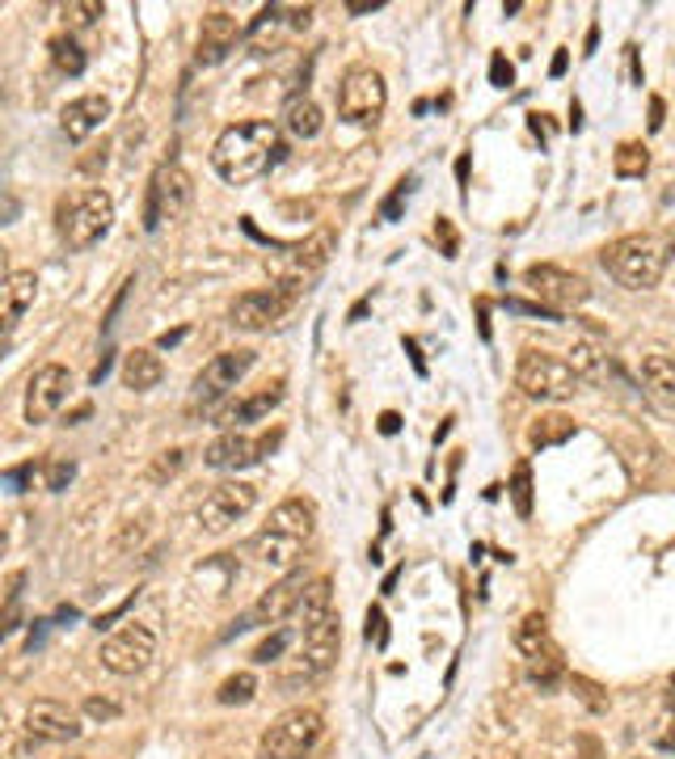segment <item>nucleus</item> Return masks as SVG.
Returning a JSON list of instances; mask_svg holds the SVG:
<instances>
[{"label": "nucleus", "instance_id": "9b49d317", "mask_svg": "<svg viewBox=\"0 0 675 759\" xmlns=\"http://www.w3.org/2000/svg\"><path fill=\"white\" fill-rule=\"evenodd\" d=\"M254 506H257V485H250V481H225L198 506V528L207 537H220L232 523H241Z\"/></svg>", "mask_w": 675, "mask_h": 759}, {"label": "nucleus", "instance_id": "c756f323", "mask_svg": "<svg viewBox=\"0 0 675 759\" xmlns=\"http://www.w3.org/2000/svg\"><path fill=\"white\" fill-rule=\"evenodd\" d=\"M575 435V418H566V413H545V418H537V426L528 431V443L532 447H557V443H566Z\"/></svg>", "mask_w": 675, "mask_h": 759}, {"label": "nucleus", "instance_id": "423d86ee", "mask_svg": "<svg viewBox=\"0 0 675 759\" xmlns=\"http://www.w3.org/2000/svg\"><path fill=\"white\" fill-rule=\"evenodd\" d=\"M322 738V713L317 709H288L279 713L266 734H262V747H257V759H309L313 747Z\"/></svg>", "mask_w": 675, "mask_h": 759}, {"label": "nucleus", "instance_id": "6e6552de", "mask_svg": "<svg viewBox=\"0 0 675 759\" xmlns=\"http://www.w3.org/2000/svg\"><path fill=\"white\" fill-rule=\"evenodd\" d=\"M186 203H191V178H186V169L173 165V160L157 165V173L148 182V198H144V228L157 232L161 224L178 220L186 212Z\"/></svg>", "mask_w": 675, "mask_h": 759}, {"label": "nucleus", "instance_id": "72a5a7b5", "mask_svg": "<svg viewBox=\"0 0 675 759\" xmlns=\"http://www.w3.org/2000/svg\"><path fill=\"white\" fill-rule=\"evenodd\" d=\"M101 13H106V4H101V0H72V4H64V26H72V31L94 26Z\"/></svg>", "mask_w": 675, "mask_h": 759}, {"label": "nucleus", "instance_id": "e433bc0d", "mask_svg": "<svg viewBox=\"0 0 675 759\" xmlns=\"http://www.w3.org/2000/svg\"><path fill=\"white\" fill-rule=\"evenodd\" d=\"M288 641H291V629H279L275 637H266V641L254 650V663H279V654H284Z\"/></svg>", "mask_w": 675, "mask_h": 759}, {"label": "nucleus", "instance_id": "aec40b11", "mask_svg": "<svg viewBox=\"0 0 675 759\" xmlns=\"http://www.w3.org/2000/svg\"><path fill=\"white\" fill-rule=\"evenodd\" d=\"M300 549H304V540H291V537H284V532H270V528H262V532L250 540L254 562L262 569H270V574H291L296 562H300Z\"/></svg>", "mask_w": 675, "mask_h": 759}, {"label": "nucleus", "instance_id": "c85d7f7f", "mask_svg": "<svg viewBox=\"0 0 675 759\" xmlns=\"http://www.w3.org/2000/svg\"><path fill=\"white\" fill-rule=\"evenodd\" d=\"M566 363H570V372L579 376V384H600V380L608 376L604 354L591 347V342H575V347H570V354H566Z\"/></svg>", "mask_w": 675, "mask_h": 759}, {"label": "nucleus", "instance_id": "9d476101", "mask_svg": "<svg viewBox=\"0 0 675 759\" xmlns=\"http://www.w3.org/2000/svg\"><path fill=\"white\" fill-rule=\"evenodd\" d=\"M523 284H528V291L541 300V309H549L553 316L566 313V309H579V304L591 300L587 279L570 275V270H562V266H549V262L528 266V270H523Z\"/></svg>", "mask_w": 675, "mask_h": 759}, {"label": "nucleus", "instance_id": "8fccbe9b", "mask_svg": "<svg viewBox=\"0 0 675 759\" xmlns=\"http://www.w3.org/2000/svg\"><path fill=\"white\" fill-rule=\"evenodd\" d=\"M367 9H381V0H354L351 13H367Z\"/></svg>", "mask_w": 675, "mask_h": 759}, {"label": "nucleus", "instance_id": "c9c22d12", "mask_svg": "<svg viewBox=\"0 0 675 759\" xmlns=\"http://www.w3.org/2000/svg\"><path fill=\"white\" fill-rule=\"evenodd\" d=\"M528 679L541 684L545 692H553L557 679H562V663H557V659H537V663H528Z\"/></svg>", "mask_w": 675, "mask_h": 759}, {"label": "nucleus", "instance_id": "4468645a", "mask_svg": "<svg viewBox=\"0 0 675 759\" xmlns=\"http://www.w3.org/2000/svg\"><path fill=\"white\" fill-rule=\"evenodd\" d=\"M291 296L288 287H254V291H245V296H237L232 300V309H228V321L237 325V329H250V334H257V329H270L275 321H284V313L291 309Z\"/></svg>", "mask_w": 675, "mask_h": 759}, {"label": "nucleus", "instance_id": "c03bdc74", "mask_svg": "<svg viewBox=\"0 0 675 759\" xmlns=\"http://www.w3.org/2000/svg\"><path fill=\"white\" fill-rule=\"evenodd\" d=\"M663 726H667V730H659V734H654V743H659V747H667V751H672V747H675V718H667V722H663Z\"/></svg>", "mask_w": 675, "mask_h": 759}, {"label": "nucleus", "instance_id": "a211bd4d", "mask_svg": "<svg viewBox=\"0 0 675 759\" xmlns=\"http://www.w3.org/2000/svg\"><path fill=\"white\" fill-rule=\"evenodd\" d=\"M279 401H284V380H275V384L257 388V393L241 397V401H228V406H220L216 422H220L225 431H237V426H245V422H257V418H266V413L275 410Z\"/></svg>", "mask_w": 675, "mask_h": 759}, {"label": "nucleus", "instance_id": "412c9836", "mask_svg": "<svg viewBox=\"0 0 675 759\" xmlns=\"http://www.w3.org/2000/svg\"><path fill=\"white\" fill-rule=\"evenodd\" d=\"M232 47H237V17H228L225 9L207 13L198 31V63H220Z\"/></svg>", "mask_w": 675, "mask_h": 759}, {"label": "nucleus", "instance_id": "b1692460", "mask_svg": "<svg viewBox=\"0 0 675 759\" xmlns=\"http://www.w3.org/2000/svg\"><path fill=\"white\" fill-rule=\"evenodd\" d=\"M165 380V363L153 347H135L123 354V384L131 393H148Z\"/></svg>", "mask_w": 675, "mask_h": 759}, {"label": "nucleus", "instance_id": "3c124183", "mask_svg": "<svg viewBox=\"0 0 675 759\" xmlns=\"http://www.w3.org/2000/svg\"><path fill=\"white\" fill-rule=\"evenodd\" d=\"M663 245H667V257H675V224L667 228V237H663Z\"/></svg>", "mask_w": 675, "mask_h": 759}, {"label": "nucleus", "instance_id": "79ce46f5", "mask_svg": "<svg viewBox=\"0 0 675 759\" xmlns=\"http://www.w3.org/2000/svg\"><path fill=\"white\" fill-rule=\"evenodd\" d=\"M17 216H22V203L13 194H0V224H13Z\"/></svg>", "mask_w": 675, "mask_h": 759}, {"label": "nucleus", "instance_id": "de8ad7c7", "mask_svg": "<svg viewBox=\"0 0 675 759\" xmlns=\"http://www.w3.org/2000/svg\"><path fill=\"white\" fill-rule=\"evenodd\" d=\"M397 426H401L397 413H381V431H385V435H397Z\"/></svg>", "mask_w": 675, "mask_h": 759}, {"label": "nucleus", "instance_id": "864d4df0", "mask_svg": "<svg viewBox=\"0 0 675 759\" xmlns=\"http://www.w3.org/2000/svg\"><path fill=\"white\" fill-rule=\"evenodd\" d=\"M672 700H675V679H672Z\"/></svg>", "mask_w": 675, "mask_h": 759}, {"label": "nucleus", "instance_id": "09e8293b", "mask_svg": "<svg viewBox=\"0 0 675 759\" xmlns=\"http://www.w3.org/2000/svg\"><path fill=\"white\" fill-rule=\"evenodd\" d=\"M9 275H13V270H9V250L0 245V291H4V284H9Z\"/></svg>", "mask_w": 675, "mask_h": 759}, {"label": "nucleus", "instance_id": "0eeeda50", "mask_svg": "<svg viewBox=\"0 0 675 759\" xmlns=\"http://www.w3.org/2000/svg\"><path fill=\"white\" fill-rule=\"evenodd\" d=\"M385 101H388L385 76H381L376 68H367V63L347 68V76L338 81V115H342L347 123L372 126L385 115Z\"/></svg>", "mask_w": 675, "mask_h": 759}, {"label": "nucleus", "instance_id": "f257e3e1", "mask_svg": "<svg viewBox=\"0 0 675 759\" xmlns=\"http://www.w3.org/2000/svg\"><path fill=\"white\" fill-rule=\"evenodd\" d=\"M279 126L266 119H245L220 131V140L212 144V165L228 186H250L279 160Z\"/></svg>", "mask_w": 675, "mask_h": 759}, {"label": "nucleus", "instance_id": "7c9ffc66", "mask_svg": "<svg viewBox=\"0 0 675 759\" xmlns=\"http://www.w3.org/2000/svg\"><path fill=\"white\" fill-rule=\"evenodd\" d=\"M51 63H56L64 76H81V72H85V51H81V43L68 38V34L51 38Z\"/></svg>", "mask_w": 675, "mask_h": 759}, {"label": "nucleus", "instance_id": "f8f14e48", "mask_svg": "<svg viewBox=\"0 0 675 759\" xmlns=\"http://www.w3.org/2000/svg\"><path fill=\"white\" fill-rule=\"evenodd\" d=\"M254 350H220L216 359L203 363V372L194 376V401L207 410V406H220L228 393L245 380V372L254 368Z\"/></svg>", "mask_w": 675, "mask_h": 759}, {"label": "nucleus", "instance_id": "7ed1b4c3", "mask_svg": "<svg viewBox=\"0 0 675 759\" xmlns=\"http://www.w3.org/2000/svg\"><path fill=\"white\" fill-rule=\"evenodd\" d=\"M114 224V198L97 186H81L60 198L56 207V232L68 253H81L97 245Z\"/></svg>", "mask_w": 675, "mask_h": 759}, {"label": "nucleus", "instance_id": "a19ab883", "mask_svg": "<svg viewBox=\"0 0 675 759\" xmlns=\"http://www.w3.org/2000/svg\"><path fill=\"white\" fill-rule=\"evenodd\" d=\"M182 456H186V451H178V447H173V451H165V460L157 465V469H153V477L178 473V469H182Z\"/></svg>", "mask_w": 675, "mask_h": 759}, {"label": "nucleus", "instance_id": "1a4fd4ad", "mask_svg": "<svg viewBox=\"0 0 675 759\" xmlns=\"http://www.w3.org/2000/svg\"><path fill=\"white\" fill-rule=\"evenodd\" d=\"M101 666L110 675H140L144 666L157 659V632L140 621H131L123 629H114L106 641H101Z\"/></svg>", "mask_w": 675, "mask_h": 759}, {"label": "nucleus", "instance_id": "4c0bfd02", "mask_svg": "<svg viewBox=\"0 0 675 759\" xmlns=\"http://www.w3.org/2000/svg\"><path fill=\"white\" fill-rule=\"evenodd\" d=\"M410 186H414V178H401V182H397L393 198L385 203V220H397V212H401V198H410Z\"/></svg>", "mask_w": 675, "mask_h": 759}, {"label": "nucleus", "instance_id": "5701e85b", "mask_svg": "<svg viewBox=\"0 0 675 759\" xmlns=\"http://www.w3.org/2000/svg\"><path fill=\"white\" fill-rule=\"evenodd\" d=\"M34 296H38V279H34V270H17V275H9V284H4V291H0V334H9V329L17 325V316L31 309Z\"/></svg>", "mask_w": 675, "mask_h": 759}, {"label": "nucleus", "instance_id": "a18cd8bd", "mask_svg": "<svg viewBox=\"0 0 675 759\" xmlns=\"http://www.w3.org/2000/svg\"><path fill=\"white\" fill-rule=\"evenodd\" d=\"M435 237H444V253H448V257H456V232H451L444 220H439V228H435Z\"/></svg>", "mask_w": 675, "mask_h": 759}, {"label": "nucleus", "instance_id": "473e14b6", "mask_svg": "<svg viewBox=\"0 0 675 759\" xmlns=\"http://www.w3.org/2000/svg\"><path fill=\"white\" fill-rule=\"evenodd\" d=\"M257 692V679L250 675V671H237V675H228L225 684H220V692H216V700L220 704H250Z\"/></svg>", "mask_w": 675, "mask_h": 759}, {"label": "nucleus", "instance_id": "2f4dec72", "mask_svg": "<svg viewBox=\"0 0 675 759\" xmlns=\"http://www.w3.org/2000/svg\"><path fill=\"white\" fill-rule=\"evenodd\" d=\"M612 169H616L620 178H642L646 169H650L646 144H638V140H625V144L616 148V157H612Z\"/></svg>", "mask_w": 675, "mask_h": 759}, {"label": "nucleus", "instance_id": "6ab92c4d", "mask_svg": "<svg viewBox=\"0 0 675 759\" xmlns=\"http://www.w3.org/2000/svg\"><path fill=\"white\" fill-rule=\"evenodd\" d=\"M106 119H110V97L101 94L72 97L64 110H60V126H64L68 140H89Z\"/></svg>", "mask_w": 675, "mask_h": 759}, {"label": "nucleus", "instance_id": "a878e982", "mask_svg": "<svg viewBox=\"0 0 675 759\" xmlns=\"http://www.w3.org/2000/svg\"><path fill=\"white\" fill-rule=\"evenodd\" d=\"M642 384L646 393L659 401V406H675V359L654 350L642 359Z\"/></svg>", "mask_w": 675, "mask_h": 759}, {"label": "nucleus", "instance_id": "5fc2aeb1", "mask_svg": "<svg viewBox=\"0 0 675 759\" xmlns=\"http://www.w3.org/2000/svg\"><path fill=\"white\" fill-rule=\"evenodd\" d=\"M64 759H85V756H64Z\"/></svg>", "mask_w": 675, "mask_h": 759}, {"label": "nucleus", "instance_id": "dca6fc26", "mask_svg": "<svg viewBox=\"0 0 675 759\" xmlns=\"http://www.w3.org/2000/svg\"><path fill=\"white\" fill-rule=\"evenodd\" d=\"M279 443V435H270V439H250V435H241V431H225L220 439H212V447L203 451V460L212 465V469H250L254 460H262V451H270Z\"/></svg>", "mask_w": 675, "mask_h": 759}, {"label": "nucleus", "instance_id": "ea45409f", "mask_svg": "<svg viewBox=\"0 0 675 759\" xmlns=\"http://www.w3.org/2000/svg\"><path fill=\"white\" fill-rule=\"evenodd\" d=\"M72 460H60V465H51V473H47V490H64L68 481H72Z\"/></svg>", "mask_w": 675, "mask_h": 759}, {"label": "nucleus", "instance_id": "58836bf2", "mask_svg": "<svg viewBox=\"0 0 675 759\" xmlns=\"http://www.w3.org/2000/svg\"><path fill=\"white\" fill-rule=\"evenodd\" d=\"M490 81H494L498 89H507V85L515 81V68L503 60V56H494V63H490Z\"/></svg>", "mask_w": 675, "mask_h": 759}, {"label": "nucleus", "instance_id": "cd10ccee", "mask_svg": "<svg viewBox=\"0 0 675 759\" xmlns=\"http://www.w3.org/2000/svg\"><path fill=\"white\" fill-rule=\"evenodd\" d=\"M266 528H270V532H284V537L304 540V544H309V537H313V506L300 503V498H288V503H279L275 510H270Z\"/></svg>", "mask_w": 675, "mask_h": 759}, {"label": "nucleus", "instance_id": "bb28decb", "mask_svg": "<svg viewBox=\"0 0 675 759\" xmlns=\"http://www.w3.org/2000/svg\"><path fill=\"white\" fill-rule=\"evenodd\" d=\"M325 126V110L313 97H291L284 106V131L291 140H317Z\"/></svg>", "mask_w": 675, "mask_h": 759}, {"label": "nucleus", "instance_id": "603ef678", "mask_svg": "<svg viewBox=\"0 0 675 759\" xmlns=\"http://www.w3.org/2000/svg\"><path fill=\"white\" fill-rule=\"evenodd\" d=\"M4 549H9V537H4V532H0V557H4Z\"/></svg>", "mask_w": 675, "mask_h": 759}, {"label": "nucleus", "instance_id": "393cba45", "mask_svg": "<svg viewBox=\"0 0 675 759\" xmlns=\"http://www.w3.org/2000/svg\"><path fill=\"white\" fill-rule=\"evenodd\" d=\"M515 650L523 654V663H537V659H557V646L549 637V621L541 612H528L515 629Z\"/></svg>", "mask_w": 675, "mask_h": 759}, {"label": "nucleus", "instance_id": "f3484780", "mask_svg": "<svg viewBox=\"0 0 675 759\" xmlns=\"http://www.w3.org/2000/svg\"><path fill=\"white\" fill-rule=\"evenodd\" d=\"M304 574L300 569H291L284 582H275L270 591H262L257 603L250 607V616H245V625H279V621H291V607L300 600V591H304Z\"/></svg>", "mask_w": 675, "mask_h": 759}, {"label": "nucleus", "instance_id": "49530a36", "mask_svg": "<svg viewBox=\"0 0 675 759\" xmlns=\"http://www.w3.org/2000/svg\"><path fill=\"white\" fill-rule=\"evenodd\" d=\"M663 126V97H650V131Z\"/></svg>", "mask_w": 675, "mask_h": 759}, {"label": "nucleus", "instance_id": "f03ea898", "mask_svg": "<svg viewBox=\"0 0 675 759\" xmlns=\"http://www.w3.org/2000/svg\"><path fill=\"white\" fill-rule=\"evenodd\" d=\"M600 262H604V270H608L620 287H629V291H650V287L663 279V270H667L672 257H667L663 237H654V232H629V237L612 241L608 250L600 253Z\"/></svg>", "mask_w": 675, "mask_h": 759}, {"label": "nucleus", "instance_id": "4be33fe9", "mask_svg": "<svg viewBox=\"0 0 675 759\" xmlns=\"http://www.w3.org/2000/svg\"><path fill=\"white\" fill-rule=\"evenodd\" d=\"M325 616H334V587H329V578H313V582H304L300 600L291 607V621L304 632L313 625H322Z\"/></svg>", "mask_w": 675, "mask_h": 759}, {"label": "nucleus", "instance_id": "f704fd0d", "mask_svg": "<svg viewBox=\"0 0 675 759\" xmlns=\"http://www.w3.org/2000/svg\"><path fill=\"white\" fill-rule=\"evenodd\" d=\"M511 503L515 510L528 519L532 515V469L528 465H515V473H511Z\"/></svg>", "mask_w": 675, "mask_h": 759}, {"label": "nucleus", "instance_id": "2eb2a0df", "mask_svg": "<svg viewBox=\"0 0 675 759\" xmlns=\"http://www.w3.org/2000/svg\"><path fill=\"white\" fill-rule=\"evenodd\" d=\"M81 713L64 700H34L26 709V734L43 743H72L81 738Z\"/></svg>", "mask_w": 675, "mask_h": 759}, {"label": "nucleus", "instance_id": "39448f33", "mask_svg": "<svg viewBox=\"0 0 675 759\" xmlns=\"http://www.w3.org/2000/svg\"><path fill=\"white\" fill-rule=\"evenodd\" d=\"M515 388L532 401H570L582 384L566 359H557L549 350H523L515 363Z\"/></svg>", "mask_w": 675, "mask_h": 759}, {"label": "nucleus", "instance_id": "37998d69", "mask_svg": "<svg viewBox=\"0 0 675 759\" xmlns=\"http://www.w3.org/2000/svg\"><path fill=\"white\" fill-rule=\"evenodd\" d=\"M85 713H89V718H101V722H106V718H114L119 709H114L110 700H89V704H85Z\"/></svg>", "mask_w": 675, "mask_h": 759}, {"label": "nucleus", "instance_id": "20e7f679", "mask_svg": "<svg viewBox=\"0 0 675 759\" xmlns=\"http://www.w3.org/2000/svg\"><path fill=\"white\" fill-rule=\"evenodd\" d=\"M338 650H342L338 616H325L322 625L300 632L296 650L279 663V684H284V688H304V684L322 679L325 671L338 663Z\"/></svg>", "mask_w": 675, "mask_h": 759}, {"label": "nucleus", "instance_id": "ddd939ff", "mask_svg": "<svg viewBox=\"0 0 675 759\" xmlns=\"http://www.w3.org/2000/svg\"><path fill=\"white\" fill-rule=\"evenodd\" d=\"M68 397H72V372L60 363H43L26 384V422L31 426L51 422L68 406Z\"/></svg>", "mask_w": 675, "mask_h": 759}]
</instances>
